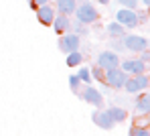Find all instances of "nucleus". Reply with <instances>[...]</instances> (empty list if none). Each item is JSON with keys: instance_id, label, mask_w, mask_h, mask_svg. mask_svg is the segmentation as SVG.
Listing matches in <instances>:
<instances>
[{"instance_id": "1", "label": "nucleus", "mask_w": 150, "mask_h": 136, "mask_svg": "<svg viewBox=\"0 0 150 136\" xmlns=\"http://www.w3.org/2000/svg\"><path fill=\"white\" fill-rule=\"evenodd\" d=\"M75 18L79 21V23H83V25H93V23H98L100 21V12L87 2V0H83L81 4H77L75 6Z\"/></svg>"}, {"instance_id": "2", "label": "nucleus", "mask_w": 150, "mask_h": 136, "mask_svg": "<svg viewBox=\"0 0 150 136\" xmlns=\"http://www.w3.org/2000/svg\"><path fill=\"white\" fill-rule=\"evenodd\" d=\"M122 45H124V49L132 51V53H140V51L148 49V39L140 37V35H124L122 37Z\"/></svg>"}, {"instance_id": "3", "label": "nucleus", "mask_w": 150, "mask_h": 136, "mask_svg": "<svg viewBox=\"0 0 150 136\" xmlns=\"http://www.w3.org/2000/svg\"><path fill=\"white\" fill-rule=\"evenodd\" d=\"M79 96H81L83 102H87V104H91V106H96V108L103 106V96H101V91L98 87H93L91 83H85V87L79 89Z\"/></svg>"}, {"instance_id": "4", "label": "nucleus", "mask_w": 150, "mask_h": 136, "mask_svg": "<svg viewBox=\"0 0 150 136\" xmlns=\"http://www.w3.org/2000/svg\"><path fill=\"white\" fill-rule=\"evenodd\" d=\"M79 43H81V37L79 35H75V33H63L61 35V39H59V51H63V53H71V51H77L79 49Z\"/></svg>"}, {"instance_id": "5", "label": "nucleus", "mask_w": 150, "mask_h": 136, "mask_svg": "<svg viewBox=\"0 0 150 136\" xmlns=\"http://www.w3.org/2000/svg\"><path fill=\"white\" fill-rule=\"evenodd\" d=\"M126 77H128V73H126V71H122L120 67L105 69V75H103L105 83H108L110 87H114V89H122V85H124Z\"/></svg>"}, {"instance_id": "6", "label": "nucleus", "mask_w": 150, "mask_h": 136, "mask_svg": "<svg viewBox=\"0 0 150 136\" xmlns=\"http://www.w3.org/2000/svg\"><path fill=\"white\" fill-rule=\"evenodd\" d=\"M116 21H118L124 28H136L138 25H140L138 12H136V10H130V8L118 10V12H116Z\"/></svg>"}, {"instance_id": "7", "label": "nucleus", "mask_w": 150, "mask_h": 136, "mask_svg": "<svg viewBox=\"0 0 150 136\" xmlns=\"http://www.w3.org/2000/svg\"><path fill=\"white\" fill-rule=\"evenodd\" d=\"M98 67H101L103 71L112 67H120V55L116 51H101L98 57Z\"/></svg>"}, {"instance_id": "8", "label": "nucleus", "mask_w": 150, "mask_h": 136, "mask_svg": "<svg viewBox=\"0 0 150 136\" xmlns=\"http://www.w3.org/2000/svg\"><path fill=\"white\" fill-rule=\"evenodd\" d=\"M91 120H93V124H96L98 128H101V130H110V128H114V126H116V122L112 120L110 112H108V110H101V108L93 112Z\"/></svg>"}, {"instance_id": "9", "label": "nucleus", "mask_w": 150, "mask_h": 136, "mask_svg": "<svg viewBox=\"0 0 150 136\" xmlns=\"http://www.w3.org/2000/svg\"><path fill=\"white\" fill-rule=\"evenodd\" d=\"M120 69L126 71L128 75H136V73H142L146 71V63L138 57V59H126V61H120Z\"/></svg>"}, {"instance_id": "10", "label": "nucleus", "mask_w": 150, "mask_h": 136, "mask_svg": "<svg viewBox=\"0 0 150 136\" xmlns=\"http://www.w3.org/2000/svg\"><path fill=\"white\" fill-rule=\"evenodd\" d=\"M35 12H37V21H39L43 27H45V25H51V23H53V18H55V14H57V12H55V6H51L49 2H47V4H41V6H37V10H35Z\"/></svg>"}, {"instance_id": "11", "label": "nucleus", "mask_w": 150, "mask_h": 136, "mask_svg": "<svg viewBox=\"0 0 150 136\" xmlns=\"http://www.w3.org/2000/svg\"><path fill=\"white\" fill-rule=\"evenodd\" d=\"M51 27H53V30H55L57 35H63V33H69V28H71V21H69L67 14H55Z\"/></svg>"}, {"instance_id": "12", "label": "nucleus", "mask_w": 150, "mask_h": 136, "mask_svg": "<svg viewBox=\"0 0 150 136\" xmlns=\"http://www.w3.org/2000/svg\"><path fill=\"white\" fill-rule=\"evenodd\" d=\"M75 6H77V0H55V12L59 14L71 16L75 12Z\"/></svg>"}, {"instance_id": "13", "label": "nucleus", "mask_w": 150, "mask_h": 136, "mask_svg": "<svg viewBox=\"0 0 150 136\" xmlns=\"http://www.w3.org/2000/svg\"><path fill=\"white\" fill-rule=\"evenodd\" d=\"M136 110H138L140 114H148V112H150V96H148V91L138 93V100H136Z\"/></svg>"}, {"instance_id": "14", "label": "nucleus", "mask_w": 150, "mask_h": 136, "mask_svg": "<svg viewBox=\"0 0 150 136\" xmlns=\"http://www.w3.org/2000/svg\"><path fill=\"white\" fill-rule=\"evenodd\" d=\"M108 35L112 37V39H122L126 35V28L118 23V21H114V23H110L108 25Z\"/></svg>"}, {"instance_id": "15", "label": "nucleus", "mask_w": 150, "mask_h": 136, "mask_svg": "<svg viewBox=\"0 0 150 136\" xmlns=\"http://www.w3.org/2000/svg\"><path fill=\"white\" fill-rule=\"evenodd\" d=\"M108 112H110V116H112V120H114L116 124H118V122H124L126 116H128V114H126V110L120 108V106H110Z\"/></svg>"}, {"instance_id": "16", "label": "nucleus", "mask_w": 150, "mask_h": 136, "mask_svg": "<svg viewBox=\"0 0 150 136\" xmlns=\"http://www.w3.org/2000/svg\"><path fill=\"white\" fill-rule=\"evenodd\" d=\"M122 89H126L128 93H140V91H142V89H140V85H138V81H136V77H134V75H132V77H130V75L126 77V81H124V85H122Z\"/></svg>"}, {"instance_id": "17", "label": "nucleus", "mask_w": 150, "mask_h": 136, "mask_svg": "<svg viewBox=\"0 0 150 136\" xmlns=\"http://www.w3.org/2000/svg\"><path fill=\"white\" fill-rule=\"evenodd\" d=\"M81 61H83V55L79 53V49H77V51H71V53H67V59H65V63H67L69 67H77V65H81Z\"/></svg>"}, {"instance_id": "18", "label": "nucleus", "mask_w": 150, "mask_h": 136, "mask_svg": "<svg viewBox=\"0 0 150 136\" xmlns=\"http://www.w3.org/2000/svg\"><path fill=\"white\" fill-rule=\"evenodd\" d=\"M128 134L130 136H150V130L146 126H132Z\"/></svg>"}, {"instance_id": "19", "label": "nucleus", "mask_w": 150, "mask_h": 136, "mask_svg": "<svg viewBox=\"0 0 150 136\" xmlns=\"http://www.w3.org/2000/svg\"><path fill=\"white\" fill-rule=\"evenodd\" d=\"M85 27H87V25H83V23H79V21H77V23H71V28H69V30L81 37V35H85V33H87V28H85Z\"/></svg>"}, {"instance_id": "20", "label": "nucleus", "mask_w": 150, "mask_h": 136, "mask_svg": "<svg viewBox=\"0 0 150 136\" xmlns=\"http://www.w3.org/2000/svg\"><path fill=\"white\" fill-rule=\"evenodd\" d=\"M77 77L81 79V83H91V71L87 67H81L79 73H77Z\"/></svg>"}, {"instance_id": "21", "label": "nucleus", "mask_w": 150, "mask_h": 136, "mask_svg": "<svg viewBox=\"0 0 150 136\" xmlns=\"http://www.w3.org/2000/svg\"><path fill=\"white\" fill-rule=\"evenodd\" d=\"M134 77H136V81H138V85H140V89H148V75H146V71L136 73Z\"/></svg>"}, {"instance_id": "22", "label": "nucleus", "mask_w": 150, "mask_h": 136, "mask_svg": "<svg viewBox=\"0 0 150 136\" xmlns=\"http://www.w3.org/2000/svg\"><path fill=\"white\" fill-rule=\"evenodd\" d=\"M69 87H71V91H73V93H79V89H81V79L77 77V73L69 77Z\"/></svg>"}, {"instance_id": "23", "label": "nucleus", "mask_w": 150, "mask_h": 136, "mask_svg": "<svg viewBox=\"0 0 150 136\" xmlns=\"http://www.w3.org/2000/svg\"><path fill=\"white\" fill-rule=\"evenodd\" d=\"M89 71H91V77H93V79H98L100 83H105V79H103L105 71H103L101 67H98V65H96V67H93V69H89Z\"/></svg>"}, {"instance_id": "24", "label": "nucleus", "mask_w": 150, "mask_h": 136, "mask_svg": "<svg viewBox=\"0 0 150 136\" xmlns=\"http://www.w3.org/2000/svg\"><path fill=\"white\" fill-rule=\"evenodd\" d=\"M120 4H122L124 8H130V10L138 8V0H120Z\"/></svg>"}, {"instance_id": "25", "label": "nucleus", "mask_w": 150, "mask_h": 136, "mask_svg": "<svg viewBox=\"0 0 150 136\" xmlns=\"http://www.w3.org/2000/svg\"><path fill=\"white\" fill-rule=\"evenodd\" d=\"M120 41H122V39H120ZM112 47H114L116 51H122V49H124V45H122V43H118V39H114V41H112Z\"/></svg>"}, {"instance_id": "26", "label": "nucleus", "mask_w": 150, "mask_h": 136, "mask_svg": "<svg viewBox=\"0 0 150 136\" xmlns=\"http://www.w3.org/2000/svg\"><path fill=\"white\" fill-rule=\"evenodd\" d=\"M140 55H142L140 59H142L144 63H148V61H150V53H148V49H144V51H140Z\"/></svg>"}, {"instance_id": "27", "label": "nucleus", "mask_w": 150, "mask_h": 136, "mask_svg": "<svg viewBox=\"0 0 150 136\" xmlns=\"http://www.w3.org/2000/svg\"><path fill=\"white\" fill-rule=\"evenodd\" d=\"M37 6H41V4H47V2H51V0H33Z\"/></svg>"}, {"instance_id": "28", "label": "nucleus", "mask_w": 150, "mask_h": 136, "mask_svg": "<svg viewBox=\"0 0 150 136\" xmlns=\"http://www.w3.org/2000/svg\"><path fill=\"white\" fill-rule=\"evenodd\" d=\"M142 4H144V6L148 8V6H150V0H142Z\"/></svg>"}, {"instance_id": "29", "label": "nucleus", "mask_w": 150, "mask_h": 136, "mask_svg": "<svg viewBox=\"0 0 150 136\" xmlns=\"http://www.w3.org/2000/svg\"><path fill=\"white\" fill-rule=\"evenodd\" d=\"M100 4H110V0H98Z\"/></svg>"}]
</instances>
